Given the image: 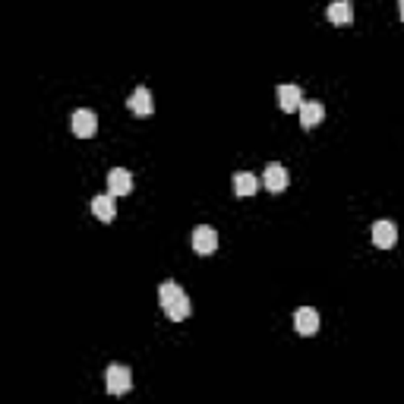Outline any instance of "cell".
Returning <instances> with one entry per match:
<instances>
[{
	"instance_id": "1",
	"label": "cell",
	"mask_w": 404,
	"mask_h": 404,
	"mask_svg": "<svg viewBox=\"0 0 404 404\" xmlns=\"http://www.w3.org/2000/svg\"><path fill=\"white\" fill-rule=\"evenodd\" d=\"M158 300H161V309L167 313L171 322H184L193 309L190 297H186V291L177 285V281H165V285L158 287Z\"/></svg>"
},
{
	"instance_id": "2",
	"label": "cell",
	"mask_w": 404,
	"mask_h": 404,
	"mask_svg": "<svg viewBox=\"0 0 404 404\" xmlns=\"http://www.w3.org/2000/svg\"><path fill=\"white\" fill-rule=\"evenodd\" d=\"M105 379H107V392L111 395H126L133 388V373H130V367H124V363H111Z\"/></svg>"
},
{
	"instance_id": "3",
	"label": "cell",
	"mask_w": 404,
	"mask_h": 404,
	"mask_svg": "<svg viewBox=\"0 0 404 404\" xmlns=\"http://www.w3.org/2000/svg\"><path fill=\"white\" fill-rule=\"evenodd\" d=\"M70 126H73V133H76L79 139H92V136H95V130H98L95 111H89V107H79V111H73Z\"/></svg>"
},
{
	"instance_id": "4",
	"label": "cell",
	"mask_w": 404,
	"mask_h": 404,
	"mask_svg": "<svg viewBox=\"0 0 404 404\" xmlns=\"http://www.w3.org/2000/svg\"><path fill=\"white\" fill-rule=\"evenodd\" d=\"M193 250L199 256H212L218 250V234H215V227H208V225L193 227Z\"/></svg>"
},
{
	"instance_id": "5",
	"label": "cell",
	"mask_w": 404,
	"mask_h": 404,
	"mask_svg": "<svg viewBox=\"0 0 404 404\" xmlns=\"http://www.w3.org/2000/svg\"><path fill=\"white\" fill-rule=\"evenodd\" d=\"M275 98H278L281 111L294 114V111H300V105H303V89H300V85H294V83H285V85H278Z\"/></svg>"
},
{
	"instance_id": "6",
	"label": "cell",
	"mask_w": 404,
	"mask_h": 404,
	"mask_svg": "<svg viewBox=\"0 0 404 404\" xmlns=\"http://www.w3.org/2000/svg\"><path fill=\"white\" fill-rule=\"evenodd\" d=\"M373 244L379 246V250H392L395 244H398V227H395V221L382 218L373 225Z\"/></svg>"
},
{
	"instance_id": "7",
	"label": "cell",
	"mask_w": 404,
	"mask_h": 404,
	"mask_svg": "<svg viewBox=\"0 0 404 404\" xmlns=\"http://www.w3.org/2000/svg\"><path fill=\"white\" fill-rule=\"evenodd\" d=\"M262 184H266L268 193H281L287 190V184H291V177H287V167L278 165V161H272V165L266 167V174H262Z\"/></svg>"
},
{
	"instance_id": "8",
	"label": "cell",
	"mask_w": 404,
	"mask_h": 404,
	"mask_svg": "<svg viewBox=\"0 0 404 404\" xmlns=\"http://www.w3.org/2000/svg\"><path fill=\"white\" fill-rule=\"evenodd\" d=\"M294 328H297L303 338H313V335L319 332V313H316L313 307H300L297 313H294Z\"/></svg>"
},
{
	"instance_id": "9",
	"label": "cell",
	"mask_w": 404,
	"mask_h": 404,
	"mask_svg": "<svg viewBox=\"0 0 404 404\" xmlns=\"http://www.w3.org/2000/svg\"><path fill=\"white\" fill-rule=\"evenodd\" d=\"M107 193H111V196H130L133 193V174L126 171V167H114V171L107 174Z\"/></svg>"
},
{
	"instance_id": "10",
	"label": "cell",
	"mask_w": 404,
	"mask_h": 404,
	"mask_svg": "<svg viewBox=\"0 0 404 404\" xmlns=\"http://www.w3.org/2000/svg\"><path fill=\"white\" fill-rule=\"evenodd\" d=\"M126 107H130L136 117H149V114L155 111V101H152V92L145 89V85H139V89H133L130 101H126Z\"/></svg>"
},
{
	"instance_id": "11",
	"label": "cell",
	"mask_w": 404,
	"mask_h": 404,
	"mask_svg": "<svg viewBox=\"0 0 404 404\" xmlns=\"http://www.w3.org/2000/svg\"><path fill=\"white\" fill-rule=\"evenodd\" d=\"M326 19L332 25H351L354 23L351 0H332V4H328V10H326Z\"/></svg>"
},
{
	"instance_id": "12",
	"label": "cell",
	"mask_w": 404,
	"mask_h": 404,
	"mask_svg": "<svg viewBox=\"0 0 404 404\" xmlns=\"http://www.w3.org/2000/svg\"><path fill=\"white\" fill-rule=\"evenodd\" d=\"M322 117H326V107H322L319 101H303V105H300V126H303V130L319 126Z\"/></svg>"
},
{
	"instance_id": "13",
	"label": "cell",
	"mask_w": 404,
	"mask_h": 404,
	"mask_svg": "<svg viewBox=\"0 0 404 404\" xmlns=\"http://www.w3.org/2000/svg\"><path fill=\"white\" fill-rule=\"evenodd\" d=\"M114 199L117 196H111V193H105V196L98 193V196L92 199V215H95L98 221H114L117 218V206H114Z\"/></svg>"
},
{
	"instance_id": "14",
	"label": "cell",
	"mask_w": 404,
	"mask_h": 404,
	"mask_svg": "<svg viewBox=\"0 0 404 404\" xmlns=\"http://www.w3.org/2000/svg\"><path fill=\"white\" fill-rule=\"evenodd\" d=\"M256 190H259V177L250 171H237L234 174V193L237 196H256Z\"/></svg>"
},
{
	"instance_id": "15",
	"label": "cell",
	"mask_w": 404,
	"mask_h": 404,
	"mask_svg": "<svg viewBox=\"0 0 404 404\" xmlns=\"http://www.w3.org/2000/svg\"><path fill=\"white\" fill-rule=\"evenodd\" d=\"M398 13H401V19H404V0H398Z\"/></svg>"
}]
</instances>
